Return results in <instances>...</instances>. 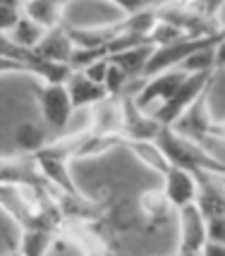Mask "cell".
Segmentation results:
<instances>
[{
    "label": "cell",
    "instance_id": "7",
    "mask_svg": "<svg viewBox=\"0 0 225 256\" xmlns=\"http://www.w3.org/2000/svg\"><path fill=\"white\" fill-rule=\"evenodd\" d=\"M65 237L68 244H74L86 256H106V240L96 230H91V220L84 218H68L58 228V237Z\"/></svg>",
    "mask_w": 225,
    "mask_h": 256
},
{
    "label": "cell",
    "instance_id": "4",
    "mask_svg": "<svg viewBox=\"0 0 225 256\" xmlns=\"http://www.w3.org/2000/svg\"><path fill=\"white\" fill-rule=\"evenodd\" d=\"M36 100H38L46 127L50 132H62L74 112L65 84H46L44 89L36 91Z\"/></svg>",
    "mask_w": 225,
    "mask_h": 256
},
{
    "label": "cell",
    "instance_id": "23",
    "mask_svg": "<svg viewBox=\"0 0 225 256\" xmlns=\"http://www.w3.org/2000/svg\"><path fill=\"white\" fill-rule=\"evenodd\" d=\"M20 20H22V2L0 0V36H8Z\"/></svg>",
    "mask_w": 225,
    "mask_h": 256
},
{
    "label": "cell",
    "instance_id": "15",
    "mask_svg": "<svg viewBox=\"0 0 225 256\" xmlns=\"http://www.w3.org/2000/svg\"><path fill=\"white\" fill-rule=\"evenodd\" d=\"M22 14L34 24H38L41 29L50 32V29L60 26L62 5L53 2V0H32V2H22Z\"/></svg>",
    "mask_w": 225,
    "mask_h": 256
},
{
    "label": "cell",
    "instance_id": "20",
    "mask_svg": "<svg viewBox=\"0 0 225 256\" xmlns=\"http://www.w3.org/2000/svg\"><path fill=\"white\" fill-rule=\"evenodd\" d=\"M124 146H130L132 151L136 154V158H142V163H146L148 168L154 170H160L163 175L170 170L166 156L160 154V148L156 146V142H122Z\"/></svg>",
    "mask_w": 225,
    "mask_h": 256
},
{
    "label": "cell",
    "instance_id": "6",
    "mask_svg": "<svg viewBox=\"0 0 225 256\" xmlns=\"http://www.w3.org/2000/svg\"><path fill=\"white\" fill-rule=\"evenodd\" d=\"M211 118H208V110H206V94H202L199 98L192 103L187 110L182 112V118L178 122L168 127L175 134H180L190 142H196V144H206L208 142V134H211Z\"/></svg>",
    "mask_w": 225,
    "mask_h": 256
},
{
    "label": "cell",
    "instance_id": "11",
    "mask_svg": "<svg viewBox=\"0 0 225 256\" xmlns=\"http://www.w3.org/2000/svg\"><path fill=\"white\" fill-rule=\"evenodd\" d=\"M163 194L172 208H184L196 201V178L187 172V170H180V168H170L166 172V187H163Z\"/></svg>",
    "mask_w": 225,
    "mask_h": 256
},
{
    "label": "cell",
    "instance_id": "27",
    "mask_svg": "<svg viewBox=\"0 0 225 256\" xmlns=\"http://www.w3.org/2000/svg\"><path fill=\"white\" fill-rule=\"evenodd\" d=\"M2 72H24L22 65H17V62H12L8 58H0V74Z\"/></svg>",
    "mask_w": 225,
    "mask_h": 256
},
{
    "label": "cell",
    "instance_id": "13",
    "mask_svg": "<svg viewBox=\"0 0 225 256\" xmlns=\"http://www.w3.org/2000/svg\"><path fill=\"white\" fill-rule=\"evenodd\" d=\"M65 89H68L70 103H72L74 110H79V108H86L89 110L91 106H96L103 98H108V94H106V89H103L101 84H94L82 72H72L70 74V79L65 82Z\"/></svg>",
    "mask_w": 225,
    "mask_h": 256
},
{
    "label": "cell",
    "instance_id": "14",
    "mask_svg": "<svg viewBox=\"0 0 225 256\" xmlns=\"http://www.w3.org/2000/svg\"><path fill=\"white\" fill-rule=\"evenodd\" d=\"M156 46H139V48H130V50H120V53H112L108 56V62L115 65L118 70H122L127 79H142L146 74V65L151 56H154Z\"/></svg>",
    "mask_w": 225,
    "mask_h": 256
},
{
    "label": "cell",
    "instance_id": "28",
    "mask_svg": "<svg viewBox=\"0 0 225 256\" xmlns=\"http://www.w3.org/2000/svg\"><path fill=\"white\" fill-rule=\"evenodd\" d=\"M178 256H202L199 252H190V254H178Z\"/></svg>",
    "mask_w": 225,
    "mask_h": 256
},
{
    "label": "cell",
    "instance_id": "2",
    "mask_svg": "<svg viewBox=\"0 0 225 256\" xmlns=\"http://www.w3.org/2000/svg\"><path fill=\"white\" fill-rule=\"evenodd\" d=\"M211 74L214 72H194V74H187L184 82L178 86V91L172 94V98L160 103L156 110L151 112V118L160 127H172L182 118V112L187 110L202 94H206L208 84H211Z\"/></svg>",
    "mask_w": 225,
    "mask_h": 256
},
{
    "label": "cell",
    "instance_id": "30",
    "mask_svg": "<svg viewBox=\"0 0 225 256\" xmlns=\"http://www.w3.org/2000/svg\"><path fill=\"white\" fill-rule=\"evenodd\" d=\"M223 180H225V178H223Z\"/></svg>",
    "mask_w": 225,
    "mask_h": 256
},
{
    "label": "cell",
    "instance_id": "25",
    "mask_svg": "<svg viewBox=\"0 0 225 256\" xmlns=\"http://www.w3.org/2000/svg\"><path fill=\"white\" fill-rule=\"evenodd\" d=\"M108 65H110V62H108V58H101V60H96L94 65L86 67L82 74H84L86 79H91L94 84H101L103 86V79H106V72H108Z\"/></svg>",
    "mask_w": 225,
    "mask_h": 256
},
{
    "label": "cell",
    "instance_id": "5",
    "mask_svg": "<svg viewBox=\"0 0 225 256\" xmlns=\"http://www.w3.org/2000/svg\"><path fill=\"white\" fill-rule=\"evenodd\" d=\"M122 100V142H154L158 132L163 130L160 124L148 115V112L139 110L132 96H120Z\"/></svg>",
    "mask_w": 225,
    "mask_h": 256
},
{
    "label": "cell",
    "instance_id": "21",
    "mask_svg": "<svg viewBox=\"0 0 225 256\" xmlns=\"http://www.w3.org/2000/svg\"><path fill=\"white\" fill-rule=\"evenodd\" d=\"M130 86V79L122 70H118L115 65H108V72H106V79H103V89L110 98H120V94L124 96V91Z\"/></svg>",
    "mask_w": 225,
    "mask_h": 256
},
{
    "label": "cell",
    "instance_id": "17",
    "mask_svg": "<svg viewBox=\"0 0 225 256\" xmlns=\"http://www.w3.org/2000/svg\"><path fill=\"white\" fill-rule=\"evenodd\" d=\"M14 144H17L20 151L29 154V156H36L38 151H44L48 146V130L36 122H22L14 132Z\"/></svg>",
    "mask_w": 225,
    "mask_h": 256
},
{
    "label": "cell",
    "instance_id": "29",
    "mask_svg": "<svg viewBox=\"0 0 225 256\" xmlns=\"http://www.w3.org/2000/svg\"><path fill=\"white\" fill-rule=\"evenodd\" d=\"M8 256H22V254H20V252H12V254H8Z\"/></svg>",
    "mask_w": 225,
    "mask_h": 256
},
{
    "label": "cell",
    "instance_id": "19",
    "mask_svg": "<svg viewBox=\"0 0 225 256\" xmlns=\"http://www.w3.org/2000/svg\"><path fill=\"white\" fill-rule=\"evenodd\" d=\"M46 29H41L38 24H34L32 20H26L22 14V20L14 24V29L8 34V38H10L12 44H17L20 48H26V50H34L38 41L44 38Z\"/></svg>",
    "mask_w": 225,
    "mask_h": 256
},
{
    "label": "cell",
    "instance_id": "9",
    "mask_svg": "<svg viewBox=\"0 0 225 256\" xmlns=\"http://www.w3.org/2000/svg\"><path fill=\"white\" fill-rule=\"evenodd\" d=\"M89 115L91 134H98V136H120L122 134V100L120 98H110V96L103 98L101 103L91 106Z\"/></svg>",
    "mask_w": 225,
    "mask_h": 256
},
{
    "label": "cell",
    "instance_id": "22",
    "mask_svg": "<svg viewBox=\"0 0 225 256\" xmlns=\"http://www.w3.org/2000/svg\"><path fill=\"white\" fill-rule=\"evenodd\" d=\"M101 58H108V53H106V50H98V48H74L68 67L72 72H84L86 67L94 65V62L101 60Z\"/></svg>",
    "mask_w": 225,
    "mask_h": 256
},
{
    "label": "cell",
    "instance_id": "24",
    "mask_svg": "<svg viewBox=\"0 0 225 256\" xmlns=\"http://www.w3.org/2000/svg\"><path fill=\"white\" fill-rule=\"evenodd\" d=\"M206 242H220V244H225V216L206 218Z\"/></svg>",
    "mask_w": 225,
    "mask_h": 256
},
{
    "label": "cell",
    "instance_id": "18",
    "mask_svg": "<svg viewBox=\"0 0 225 256\" xmlns=\"http://www.w3.org/2000/svg\"><path fill=\"white\" fill-rule=\"evenodd\" d=\"M170 206L168 199H166V194L158 190H148L146 194H142V199H139V211L144 216V220L148 225H163L168 220L170 216Z\"/></svg>",
    "mask_w": 225,
    "mask_h": 256
},
{
    "label": "cell",
    "instance_id": "26",
    "mask_svg": "<svg viewBox=\"0 0 225 256\" xmlns=\"http://www.w3.org/2000/svg\"><path fill=\"white\" fill-rule=\"evenodd\" d=\"M199 254L202 256H225V244H220V242H204Z\"/></svg>",
    "mask_w": 225,
    "mask_h": 256
},
{
    "label": "cell",
    "instance_id": "8",
    "mask_svg": "<svg viewBox=\"0 0 225 256\" xmlns=\"http://www.w3.org/2000/svg\"><path fill=\"white\" fill-rule=\"evenodd\" d=\"M196 178V201L194 206L202 211L204 218L225 216V182L218 175L199 172Z\"/></svg>",
    "mask_w": 225,
    "mask_h": 256
},
{
    "label": "cell",
    "instance_id": "10",
    "mask_svg": "<svg viewBox=\"0 0 225 256\" xmlns=\"http://www.w3.org/2000/svg\"><path fill=\"white\" fill-rule=\"evenodd\" d=\"M204 242H206V218L194 204H190L180 208V252L178 254L202 252Z\"/></svg>",
    "mask_w": 225,
    "mask_h": 256
},
{
    "label": "cell",
    "instance_id": "12",
    "mask_svg": "<svg viewBox=\"0 0 225 256\" xmlns=\"http://www.w3.org/2000/svg\"><path fill=\"white\" fill-rule=\"evenodd\" d=\"M34 53L38 58H44L48 62H58V65H68L72 53H74V44L70 38L68 26H56L50 32L44 34V38L38 41V46L34 48Z\"/></svg>",
    "mask_w": 225,
    "mask_h": 256
},
{
    "label": "cell",
    "instance_id": "3",
    "mask_svg": "<svg viewBox=\"0 0 225 256\" xmlns=\"http://www.w3.org/2000/svg\"><path fill=\"white\" fill-rule=\"evenodd\" d=\"M184 77H187V72H182L180 67H172V70H163L158 74H151V77L142 79V89L132 96V100L136 103L139 110L151 115L160 103L172 98V94L184 82Z\"/></svg>",
    "mask_w": 225,
    "mask_h": 256
},
{
    "label": "cell",
    "instance_id": "16",
    "mask_svg": "<svg viewBox=\"0 0 225 256\" xmlns=\"http://www.w3.org/2000/svg\"><path fill=\"white\" fill-rule=\"evenodd\" d=\"M58 230H48V228H32V230H22V240H20V254L22 256H46L48 249L56 244Z\"/></svg>",
    "mask_w": 225,
    "mask_h": 256
},
{
    "label": "cell",
    "instance_id": "1",
    "mask_svg": "<svg viewBox=\"0 0 225 256\" xmlns=\"http://www.w3.org/2000/svg\"><path fill=\"white\" fill-rule=\"evenodd\" d=\"M154 142H156V146L160 148V154L166 156L170 168H180V170H187L192 175L206 172V175L225 178L223 160L214 158L202 144L184 139V136L175 134L172 130H168V127H163Z\"/></svg>",
    "mask_w": 225,
    "mask_h": 256
}]
</instances>
